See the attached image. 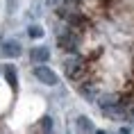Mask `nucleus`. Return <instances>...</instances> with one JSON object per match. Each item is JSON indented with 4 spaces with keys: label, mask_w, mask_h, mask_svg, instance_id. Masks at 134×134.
I'll return each mask as SVG.
<instances>
[{
    "label": "nucleus",
    "mask_w": 134,
    "mask_h": 134,
    "mask_svg": "<svg viewBox=\"0 0 134 134\" xmlns=\"http://www.w3.org/2000/svg\"><path fill=\"white\" fill-rule=\"evenodd\" d=\"M64 68H66V73H68V77H77L80 73L84 71V59L77 55L68 57L66 62H64Z\"/></svg>",
    "instance_id": "f03ea898"
},
{
    "label": "nucleus",
    "mask_w": 134,
    "mask_h": 134,
    "mask_svg": "<svg viewBox=\"0 0 134 134\" xmlns=\"http://www.w3.org/2000/svg\"><path fill=\"white\" fill-rule=\"evenodd\" d=\"M75 127H77L80 132H93V130H96V127H93V123H91V118H86V116H77Z\"/></svg>",
    "instance_id": "39448f33"
},
{
    "label": "nucleus",
    "mask_w": 134,
    "mask_h": 134,
    "mask_svg": "<svg viewBox=\"0 0 134 134\" xmlns=\"http://www.w3.org/2000/svg\"><path fill=\"white\" fill-rule=\"evenodd\" d=\"M2 71H5V77H7L9 86H16V82H18V75H16V68H14V66H2Z\"/></svg>",
    "instance_id": "423d86ee"
},
{
    "label": "nucleus",
    "mask_w": 134,
    "mask_h": 134,
    "mask_svg": "<svg viewBox=\"0 0 134 134\" xmlns=\"http://www.w3.org/2000/svg\"><path fill=\"white\" fill-rule=\"evenodd\" d=\"M0 68H2V66H0Z\"/></svg>",
    "instance_id": "1a4fd4ad"
},
{
    "label": "nucleus",
    "mask_w": 134,
    "mask_h": 134,
    "mask_svg": "<svg viewBox=\"0 0 134 134\" xmlns=\"http://www.w3.org/2000/svg\"><path fill=\"white\" fill-rule=\"evenodd\" d=\"M32 73H34V77L36 80H41L43 84H57V82H59V77H57L55 75V71H52V68H48V66H34V68H32Z\"/></svg>",
    "instance_id": "f257e3e1"
},
{
    "label": "nucleus",
    "mask_w": 134,
    "mask_h": 134,
    "mask_svg": "<svg viewBox=\"0 0 134 134\" xmlns=\"http://www.w3.org/2000/svg\"><path fill=\"white\" fill-rule=\"evenodd\" d=\"M43 130V132H50V130H52V118H50V116H43L41 118V125H39Z\"/></svg>",
    "instance_id": "6e6552de"
},
{
    "label": "nucleus",
    "mask_w": 134,
    "mask_h": 134,
    "mask_svg": "<svg viewBox=\"0 0 134 134\" xmlns=\"http://www.w3.org/2000/svg\"><path fill=\"white\" fill-rule=\"evenodd\" d=\"M48 59H50L48 48H43V46H41V48H34V50H32V62H34V64H46Z\"/></svg>",
    "instance_id": "20e7f679"
},
{
    "label": "nucleus",
    "mask_w": 134,
    "mask_h": 134,
    "mask_svg": "<svg viewBox=\"0 0 134 134\" xmlns=\"http://www.w3.org/2000/svg\"><path fill=\"white\" fill-rule=\"evenodd\" d=\"M27 34L32 36V39H41V36H43V27H41V25H30Z\"/></svg>",
    "instance_id": "0eeeda50"
},
{
    "label": "nucleus",
    "mask_w": 134,
    "mask_h": 134,
    "mask_svg": "<svg viewBox=\"0 0 134 134\" xmlns=\"http://www.w3.org/2000/svg\"><path fill=\"white\" fill-rule=\"evenodd\" d=\"M2 55L5 57H9V59H14V57H18L21 55V43L16 41V39H9V41H5L2 43Z\"/></svg>",
    "instance_id": "7ed1b4c3"
}]
</instances>
